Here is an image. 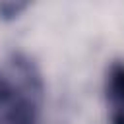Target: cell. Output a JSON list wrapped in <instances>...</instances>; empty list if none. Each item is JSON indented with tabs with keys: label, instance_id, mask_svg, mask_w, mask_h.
I'll use <instances>...</instances> for the list:
<instances>
[{
	"label": "cell",
	"instance_id": "3957f363",
	"mask_svg": "<svg viewBox=\"0 0 124 124\" xmlns=\"http://www.w3.org/2000/svg\"><path fill=\"white\" fill-rule=\"evenodd\" d=\"M27 8H29V4H25V2H0V19L12 21Z\"/></svg>",
	"mask_w": 124,
	"mask_h": 124
},
{
	"label": "cell",
	"instance_id": "6da1fadb",
	"mask_svg": "<svg viewBox=\"0 0 124 124\" xmlns=\"http://www.w3.org/2000/svg\"><path fill=\"white\" fill-rule=\"evenodd\" d=\"M45 81L37 64L23 52L0 64V124H39Z\"/></svg>",
	"mask_w": 124,
	"mask_h": 124
},
{
	"label": "cell",
	"instance_id": "7a4b0ae2",
	"mask_svg": "<svg viewBox=\"0 0 124 124\" xmlns=\"http://www.w3.org/2000/svg\"><path fill=\"white\" fill-rule=\"evenodd\" d=\"M105 93L108 105V122L124 124V62H114L108 68Z\"/></svg>",
	"mask_w": 124,
	"mask_h": 124
}]
</instances>
